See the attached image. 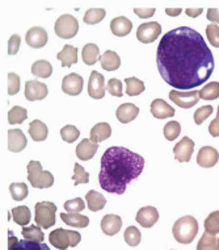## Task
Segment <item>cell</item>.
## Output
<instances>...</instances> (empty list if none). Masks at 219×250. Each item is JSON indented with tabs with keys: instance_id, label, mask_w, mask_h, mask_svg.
<instances>
[{
	"instance_id": "9f6ffc18",
	"label": "cell",
	"mask_w": 219,
	"mask_h": 250,
	"mask_svg": "<svg viewBox=\"0 0 219 250\" xmlns=\"http://www.w3.org/2000/svg\"><path fill=\"white\" fill-rule=\"evenodd\" d=\"M165 13L168 16H172V18H176L181 13V8H167L165 9Z\"/></svg>"
},
{
	"instance_id": "3957f363",
	"label": "cell",
	"mask_w": 219,
	"mask_h": 250,
	"mask_svg": "<svg viewBox=\"0 0 219 250\" xmlns=\"http://www.w3.org/2000/svg\"><path fill=\"white\" fill-rule=\"evenodd\" d=\"M173 237L180 244H190L198 232V223L193 216H184L173 225Z\"/></svg>"
},
{
	"instance_id": "d6986e66",
	"label": "cell",
	"mask_w": 219,
	"mask_h": 250,
	"mask_svg": "<svg viewBox=\"0 0 219 250\" xmlns=\"http://www.w3.org/2000/svg\"><path fill=\"white\" fill-rule=\"evenodd\" d=\"M99 144L91 141V138H84L82 143L76 146V155L79 160L88 161L93 158V155L97 153Z\"/></svg>"
},
{
	"instance_id": "83f0119b",
	"label": "cell",
	"mask_w": 219,
	"mask_h": 250,
	"mask_svg": "<svg viewBox=\"0 0 219 250\" xmlns=\"http://www.w3.org/2000/svg\"><path fill=\"white\" fill-rule=\"evenodd\" d=\"M48 126L46 124H43L42 121L39 120H33L30 123L29 125V134L30 137L33 138V141H43V140H46L48 137Z\"/></svg>"
},
{
	"instance_id": "816d5d0a",
	"label": "cell",
	"mask_w": 219,
	"mask_h": 250,
	"mask_svg": "<svg viewBox=\"0 0 219 250\" xmlns=\"http://www.w3.org/2000/svg\"><path fill=\"white\" fill-rule=\"evenodd\" d=\"M134 13L141 19H150L155 13V8H134Z\"/></svg>"
},
{
	"instance_id": "2e32d148",
	"label": "cell",
	"mask_w": 219,
	"mask_h": 250,
	"mask_svg": "<svg viewBox=\"0 0 219 250\" xmlns=\"http://www.w3.org/2000/svg\"><path fill=\"white\" fill-rule=\"evenodd\" d=\"M135 220L142 225L143 228H151L159 220V212L154 207H143L138 211Z\"/></svg>"
},
{
	"instance_id": "4fadbf2b",
	"label": "cell",
	"mask_w": 219,
	"mask_h": 250,
	"mask_svg": "<svg viewBox=\"0 0 219 250\" xmlns=\"http://www.w3.org/2000/svg\"><path fill=\"white\" fill-rule=\"evenodd\" d=\"M8 250H50L46 244L42 242L30 241V240H18L9 233V241H8Z\"/></svg>"
},
{
	"instance_id": "f35d334b",
	"label": "cell",
	"mask_w": 219,
	"mask_h": 250,
	"mask_svg": "<svg viewBox=\"0 0 219 250\" xmlns=\"http://www.w3.org/2000/svg\"><path fill=\"white\" fill-rule=\"evenodd\" d=\"M9 192L12 195L13 200L20 202L28 196V186L25 183H12L9 186Z\"/></svg>"
},
{
	"instance_id": "4dcf8cb0",
	"label": "cell",
	"mask_w": 219,
	"mask_h": 250,
	"mask_svg": "<svg viewBox=\"0 0 219 250\" xmlns=\"http://www.w3.org/2000/svg\"><path fill=\"white\" fill-rule=\"evenodd\" d=\"M83 61L84 63L88 66L95 65L97 62V58L100 56V49L96 43H87L86 46L83 48Z\"/></svg>"
},
{
	"instance_id": "7a4b0ae2",
	"label": "cell",
	"mask_w": 219,
	"mask_h": 250,
	"mask_svg": "<svg viewBox=\"0 0 219 250\" xmlns=\"http://www.w3.org/2000/svg\"><path fill=\"white\" fill-rule=\"evenodd\" d=\"M145 168L142 155L122 146H112L101 157L99 182L101 188L110 194L122 195L130 182L137 179Z\"/></svg>"
},
{
	"instance_id": "52a82bcc",
	"label": "cell",
	"mask_w": 219,
	"mask_h": 250,
	"mask_svg": "<svg viewBox=\"0 0 219 250\" xmlns=\"http://www.w3.org/2000/svg\"><path fill=\"white\" fill-rule=\"evenodd\" d=\"M77 30H79V22L71 15H62L54 25L55 35L65 40L73 39L76 36Z\"/></svg>"
},
{
	"instance_id": "f1b7e54d",
	"label": "cell",
	"mask_w": 219,
	"mask_h": 250,
	"mask_svg": "<svg viewBox=\"0 0 219 250\" xmlns=\"http://www.w3.org/2000/svg\"><path fill=\"white\" fill-rule=\"evenodd\" d=\"M87 199V206L90 208L91 211H101L104 207H105V204H107V199L104 198L103 195L97 192L95 190H91L86 196Z\"/></svg>"
},
{
	"instance_id": "8d00e7d4",
	"label": "cell",
	"mask_w": 219,
	"mask_h": 250,
	"mask_svg": "<svg viewBox=\"0 0 219 250\" xmlns=\"http://www.w3.org/2000/svg\"><path fill=\"white\" fill-rule=\"evenodd\" d=\"M200 98L203 100H214L219 98V83L211 82L200 91Z\"/></svg>"
},
{
	"instance_id": "7402d4cb",
	"label": "cell",
	"mask_w": 219,
	"mask_h": 250,
	"mask_svg": "<svg viewBox=\"0 0 219 250\" xmlns=\"http://www.w3.org/2000/svg\"><path fill=\"white\" fill-rule=\"evenodd\" d=\"M151 113L152 116L156 119H167V117H172L175 115V109L167 104L164 100L162 99H155L151 103Z\"/></svg>"
},
{
	"instance_id": "ab89813d",
	"label": "cell",
	"mask_w": 219,
	"mask_h": 250,
	"mask_svg": "<svg viewBox=\"0 0 219 250\" xmlns=\"http://www.w3.org/2000/svg\"><path fill=\"white\" fill-rule=\"evenodd\" d=\"M205 229L213 236L219 234V211L213 212L207 216V219L205 220Z\"/></svg>"
},
{
	"instance_id": "7bdbcfd3",
	"label": "cell",
	"mask_w": 219,
	"mask_h": 250,
	"mask_svg": "<svg viewBox=\"0 0 219 250\" xmlns=\"http://www.w3.org/2000/svg\"><path fill=\"white\" fill-rule=\"evenodd\" d=\"M60 136L63 138V141L66 143H73V141H76V138H79L80 136V132L77 129L76 126H73V125H66L62 128L60 130Z\"/></svg>"
},
{
	"instance_id": "1f68e13d",
	"label": "cell",
	"mask_w": 219,
	"mask_h": 250,
	"mask_svg": "<svg viewBox=\"0 0 219 250\" xmlns=\"http://www.w3.org/2000/svg\"><path fill=\"white\" fill-rule=\"evenodd\" d=\"M11 215L13 217V221L16 224L21 225V227H25V225L29 224L30 221V209L25 206H20V207H15L11 211Z\"/></svg>"
},
{
	"instance_id": "f546056e",
	"label": "cell",
	"mask_w": 219,
	"mask_h": 250,
	"mask_svg": "<svg viewBox=\"0 0 219 250\" xmlns=\"http://www.w3.org/2000/svg\"><path fill=\"white\" fill-rule=\"evenodd\" d=\"M32 74L37 78H49L53 74V66L49 61H36L32 65Z\"/></svg>"
},
{
	"instance_id": "f907efd6",
	"label": "cell",
	"mask_w": 219,
	"mask_h": 250,
	"mask_svg": "<svg viewBox=\"0 0 219 250\" xmlns=\"http://www.w3.org/2000/svg\"><path fill=\"white\" fill-rule=\"evenodd\" d=\"M20 42H21L20 36L18 35L11 36V39H9V41H8V54L9 56H15V54L18 52Z\"/></svg>"
},
{
	"instance_id": "603a6c76",
	"label": "cell",
	"mask_w": 219,
	"mask_h": 250,
	"mask_svg": "<svg viewBox=\"0 0 219 250\" xmlns=\"http://www.w3.org/2000/svg\"><path fill=\"white\" fill-rule=\"evenodd\" d=\"M138 113H139V108H138L135 104L125 103L118 107L116 115L120 123H122V124H128V123L133 121L134 119L138 116Z\"/></svg>"
},
{
	"instance_id": "d6a6232c",
	"label": "cell",
	"mask_w": 219,
	"mask_h": 250,
	"mask_svg": "<svg viewBox=\"0 0 219 250\" xmlns=\"http://www.w3.org/2000/svg\"><path fill=\"white\" fill-rule=\"evenodd\" d=\"M125 83H126V94L129 96H137L145 91V83L138 78H126Z\"/></svg>"
},
{
	"instance_id": "bcb514c9",
	"label": "cell",
	"mask_w": 219,
	"mask_h": 250,
	"mask_svg": "<svg viewBox=\"0 0 219 250\" xmlns=\"http://www.w3.org/2000/svg\"><path fill=\"white\" fill-rule=\"evenodd\" d=\"M207 40L215 48H219V26L215 24H210L206 26Z\"/></svg>"
},
{
	"instance_id": "4316f807",
	"label": "cell",
	"mask_w": 219,
	"mask_h": 250,
	"mask_svg": "<svg viewBox=\"0 0 219 250\" xmlns=\"http://www.w3.org/2000/svg\"><path fill=\"white\" fill-rule=\"evenodd\" d=\"M60 219L63 223L73 228H86L90 224V219L79 213H60Z\"/></svg>"
},
{
	"instance_id": "30bf717a",
	"label": "cell",
	"mask_w": 219,
	"mask_h": 250,
	"mask_svg": "<svg viewBox=\"0 0 219 250\" xmlns=\"http://www.w3.org/2000/svg\"><path fill=\"white\" fill-rule=\"evenodd\" d=\"M105 79L100 73L97 71H92L90 77V82H88V94L91 98L93 99H103L105 95Z\"/></svg>"
},
{
	"instance_id": "ee69618b",
	"label": "cell",
	"mask_w": 219,
	"mask_h": 250,
	"mask_svg": "<svg viewBox=\"0 0 219 250\" xmlns=\"http://www.w3.org/2000/svg\"><path fill=\"white\" fill-rule=\"evenodd\" d=\"M180 132L181 126L177 121H169V123H167L165 126H164V136H165V138L169 140V141L176 140V138L179 137Z\"/></svg>"
},
{
	"instance_id": "836d02e7",
	"label": "cell",
	"mask_w": 219,
	"mask_h": 250,
	"mask_svg": "<svg viewBox=\"0 0 219 250\" xmlns=\"http://www.w3.org/2000/svg\"><path fill=\"white\" fill-rule=\"evenodd\" d=\"M197 250H218V238L210 233L205 232L198 241Z\"/></svg>"
},
{
	"instance_id": "ffe728a7",
	"label": "cell",
	"mask_w": 219,
	"mask_h": 250,
	"mask_svg": "<svg viewBox=\"0 0 219 250\" xmlns=\"http://www.w3.org/2000/svg\"><path fill=\"white\" fill-rule=\"evenodd\" d=\"M122 227V219L117 215H105L101 220V229L108 236H114L120 232Z\"/></svg>"
},
{
	"instance_id": "7c38bea8",
	"label": "cell",
	"mask_w": 219,
	"mask_h": 250,
	"mask_svg": "<svg viewBox=\"0 0 219 250\" xmlns=\"http://www.w3.org/2000/svg\"><path fill=\"white\" fill-rule=\"evenodd\" d=\"M48 96V87L38 81H28L25 83V98L29 102L42 100Z\"/></svg>"
},
{
	"instance_id": "484cf974",
	"label": "cell",
	"mask_w": 219,
	"mask_h": 250,
	"mask_svg": "<svg viewBox=\"0 0 219 250\" xmlns=\"http://www.w3.org/2000/svg\"><path fill=\"white\" fill-rule=\"evenodd\" d=\"M56 58L62 62L63 67H71L77 62V49L73 45H66L63 50L58 53Z\"/></svg>"
},
{
	"instance_id": "74e56055",
	"label": "cell",
	"mask_w": 219,
	"mask_h": 250,
	"mask_svg": "<svg viewBox=\"0 0 219 250\" xmlns=\"http://www.w3.org/2000/svg\"><path fill=\"white\" fill-rule=\"evenodd\" d=\"M26 117H28V113H26L25 108L16 105L12 109H9L8 123L9 124H21L24 123V120H26Z\"/></svg>"
},
{
	"instance_id": "11a10c76",
	"label": "cell",
	"mask_w": 219,
	"mask_h": 250,
	"mask_svg": "<svg viewBox=\"0 0 219 250\" xmlns=\"http://www.w3.org/2000/svg\"><path fill=\"white\" fill-rule=\"evenodd\" d=\"M185 13H186L188 16H190V18H197V16H200L202 13V8H188L185 11Z\"/></svg>"
},
{
	"instance_id": "ac0fdd59",
	"label": "cell",
	"mask_w": 219,
	"mask_h": 250,
	"mask_svg": "<svg viewBox=\"0 0 219 250\" xmlns=\"http://www.w3.org/2000/svg\"><path fill=\"white\" fill-rule=\"evenodd\" d=\"M26 137L20 129H11L8 130V149L13 153H18L25 149Z\"/></svg>"
},
{
	"instance_id": "d4e9b609",
	"label": "cell",
	"mask_w": 219,
	"mask_h": 250,
	"mask_svg": "<svg viewBox=\"0 0 219 250\" xmlns=\"http://www.w3.org/2000/svg\"><path fill=\"white\" fill-rule=\"evenodd\" d=\"M100 63L104 70L107 71H114L120 67L121 60L120 56L113 50H107L103 56H100Z\"/></svg>"
},
{
	"instance_id": "c3c4849f",
	"label": "cell",
	"mask_w": 219,
	"mask_h": 250,
	"mask_svg": "<svg viewBox=\"0 0 219 250\" xmlns=\"http://www.w3.org/2000/svg\"><path fill=\"white\" fill-rule=\"evenodd\" d=\"M20 90V77L18 74H8V94L9 95H16Z\"/></svg>"
},
{
	"instance_id": "e575fe53",
	"label": "cell",
	"mask_w": 219,
	"mask_h": 250,
	"mask_svg": "<svg viewBox=\"0 0 219 250\" xmlns=\"http://www.w3.org/2000/svg\"><path fill=\"white\" fill-rule=\"evenodd\" d=\"M107 15V11L103 8H91L88 9L84 15V22L86 24H90V25H93V24H97L105 18Z\"/></svg>"
},
{
	"instance_id": "5bb4252c",
	"label": "cell",
	"mask_w": 219,
	"mask_h": 250,
	"mask_svg": "<svg viewBox=\"0 0 219 250\" xmlns=\"http://www.w3.org/2000/svg\"><path fill=\"white\" fill-rule=\"evenodd\" d=\"M62 90L69 95H79L83 90V78L75 73L66 75L62 81Z\"/></svg>"
},
{
	"instance_id": "ba28073f",
	"label": "cell",
	"mask_w": 219,
	"mask_h": 250,
	"mask_svg": "<svg viewBox=\"0 0 219 250\" xmlns=\"http://www.w3.org/2000/svg\"><path fill=\"white\" fill-rule=\"evenodd\" d=\"M169 99L181 108H192L198 103L200 91H179L172 90L169 92Z\"/></svg>"
},
{
	"instance_id": "681fc988",
	"label": "cell",
	"mask_w": 219,
	"mask_h": 250,
	"mask_svg": "<svg viewBox=\"0 0 219 250\" xmlns=\"http://www.w3.org/2000/svg\"><path fill=\"white\" fill-rule=\"evenodd\" d=\"M107 90L110 95L121 98V96H122V82L118 81V79H116V78H113V79H110V81L108 82Z\"/></svg>"
},
{
	"instance_id": "8992f818",
	"label": "cell",
	"mask_w": 219,
	"mask_h": 250,
	"mask_svg": "<svg viewBox=\"0 0 219 250\" xmlns=\"http://www.w3.org/2000/svg\"><path fill=\"white\" fill-rule=\"evenodd\" d=\"M35 220L43 229L52 228L55 224L56 206L53 202H39L36 204Z\"/></svg>"
},
{
	"instance_id": "60d3db41",
	"label": "cell",
	"mask_w": 219,
	"mask_h": 250,
	"mask_svg": "<svg viewBox=\"0 0 219 250\" xmlns=\"http://www.w3.org/2000/svg\"><path fill=\"white\" fill-rule=\"evenodd\" d=\"M125 241L130 246H137L141 242L142 234L139 232V229L135 227H128V229L125 230Z\"/></svg>"
},
{
	"instance_id": "e0dca14e",
	"label": "cell",
	"mask_w": 219,
	"mask_h": 250,
	"mask_svg": "<svg viewBox=\"0 0 219 250\" xmlns=\"http://www.w3.org/2000/svg\"><path fill=\"white\" fill-rule=\"evenodd\" d=\"M219 160L218 151L211 146H203L198 151L197 164L202 167H213Z\"/></svg>"
},
{
	"instance_id": "6da1fadb",
	"label": "cell",
	"mask_w": 219,
	"mask_h": 250,
	"mask_svg": "<svg viewBox=\"0 0 219 250\" xmlns=\"http://www.w3.org/2000/svg\"><path fill=\"white\" fill-rule=\"evenodd\" d=\"M156 63L160 75L169 86L192 90L201 86L214 71V57L197 30L180 26L162 37Z\"/></svg>"
},
{
	"instance_id": "b9f144b4",
	"label": "cell",
	"mask_w": 219,
	"mask_h": 250,
	"mask_svg": "<svg viewBox=\"0 0 219 250\" xmlns=\"http://www.w3.org/2000/svg\"><path fill=\"white\" fill-rule=\"evenodd\" d=\"M73 179L75 186L83 185V183H88V182H90V174L87 173L82 165L75 164V166H73Z\"/></svg>"
},
{
	"instance_id": "277c9868",
	"label": "cell",
	"mask_w": 219,
	"mask_h": 250,
	"mask_svg": "<svg viewBox=\"0 0 219 250\" xmlns=\"http://www.w3.org/2000/svg\"><path fill=\"white\" fill-rule=\"evenodd\" d=\"M28 179L35 188H49L54 183V177L49 171H43L38 161L28 164Z\"/></svg>"
},
{
	"instance_id": "f6af8a7d",
	"label": "cell",
	"mask_w": 219,
	"mask_h": 250,
	"mask_svg": "<svg viewBox=\"0 0 219 250\" xmlns=\"http://www.w3.org/2000/svg\"><path fill=\"white\" fill-rule=\"evenodd\" d=\"M65 209L67 211V213H79L83 209H86V203L80 198L73 199V200L65 203Z\"/></svg>"
},
{
	"instance_id": "9a60e30c",
	"label": "cell",
	"mask_w": 219,
	"mask_h": 250,
	"mask_svg": "<svg viewBox=\"0 0 219 250\" xmlns=\"http://www.w3.org/2000/svg\"><path fill=\"white\" fill-rule=\"evenodd\" d=\"M194 143L189 137H184L180 143H177L173 147L175 158L180 162H189L190 157L193 154Z\"/></svg>"
},
{
	"instance_id": "d590c367",
	"label": "cell",
	"mask_w": 219,
	"mask_h": 250,
	"mask_svg": "<svg viewBox=\"0 0 219 250\" xmlns=\"http://www.w3.org/2000/svg\"><path fill=\"white\" fill-rule=\"evenodd\" d=\"M22 237L26 238V240H30V241L36 242H42L43 238H45V234L39 229V227H36V225H30V227H26V228L22 229Z\"/></svg>"
},
{
	"instance_id": "44dd1931",
	"label": "cell",
	"mask_w": 219,
	"mask_h": 250,
	"mask_svg": "<svg viewBox=\"0 0 219 250\" xmlns=\"http://www.w3.org/2000/svg\"><path fill=\"white\" fill-rule=\"evenodd\" d=\"M131 28H133V22L130 21L128 18H124V16L113 19L112 22H110L112 33L114 36H117V37H125V36H128L131 32Z\"/></svg>"
},
{
	"instance_id": "7dc6e473",
	"label": "cell",
	"mask_w": 219,
	"mask_h": 250,
	"mask_svg": "<svg viewBox=\"0 0 219 250\" xmlns=\"http://www.w3.org/2000/svg\"><path fill=\"white\" fill-rule=\"evenodd\" d=\"M211 113H213V107L211 105H205V107L198 108L197 111L194 112V121H196V124H202L203 121L206 120L207 117L210 116Z\"/></svg>"
},
{
	"instance_id": "8fae6325",
	"label": "cell",
	"mask_w": 219,
	"mask_h": 250,
	"mask_svg": "<svg viewBox=\"0 0 219 250\" xmlns=\"http://www.w3.org/2000/svg\"><path fill=\"white\" fill-rule=\"evenodd\" d=\"M25 41L30 48H43L48 43V32L41 26H33L26 32Z\"/></svg>"
},
{
	"instance_id": "5b68a950",
	"label": "cell",
	"mask_w": 219,
	"mask_h": 250,
	"mask_svg": "<svg viewBox=\"0 0 219 250\" xmlns=\"http://www.w3.org/2000/svg\"><path fill=\"white\" fill-rule=\"evenodd\" d=\"M49 240H50V244L55 246L56 249L66 250L70 246L75 248L82 240V236H80V233L75 232V230H66V229L58 228L49 234Z\"/></svg>"
},
{
	"instance_id": "db71d44e",
	"label": "cell",
	"mask_w": 219,
	"mask_h": 250,
	"mask_svg": "<svg viewBox=\"0 0 219 250\" xmlns=\"http://www.w3.org/2000/svg\"><path fill=\"white\" fill-rule=\"evenodd\" d=\"M207 19L213 22H219V9H209V11H207Z\"/></svg>"
},
{
	"instance_id": "9c48e42d",
	"label": "cell",
	"mask_w": 219,
	"mask_h": 250,
	"mask_svg": "<svg viewBox=\"0 0 219 250\" xmlns=\"http://www.w3.org/2000/svg\"><path fill=\"white\" fill-rule=\"evenodd\" d=\"M160 32H162V26H160L159 22H145V24H141L138 26L137 39L143 43L154 42L155 40L160 36Z\"/></svg>"
},
{
	"instance_id": "cb8c5ba5",
	"label": "cell",
	"mask_w": 219,
	"mask_h": 250,
	"mask_svg": "<svg viewBox=\"0 0 219 250\" xmlns=\"http://www.w3.org/2000/svg\"><path fill=\"white\" fill-rule=\"evenodd\" d=\"M112 134V128L108 123H100L96 124L92 129H91V141L95 144H99L104 140L110 137Z\"/></svg>"
},
{
	"instance_id": "f5cc1de1",
	"label": "cell",
	"mask_w": 219,
	"mask_h": 250,
	"mask_svg": "<svg viewBox=\"0 0 219 250\" xmlns=\"http://www.w3.org/2000/svg\"><path fill=\"white\" fill-rule=\"evenodd\" d=\"M209 132L213 137H219V107H218V113L215 120H213L209 125Z\"/></svg>"
}]
</instances>
